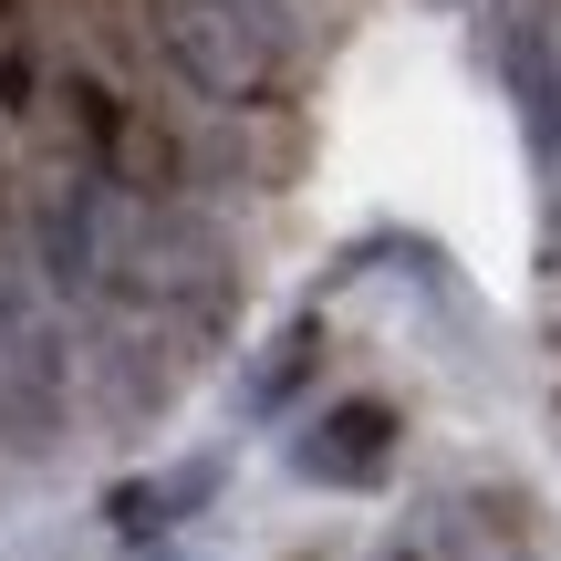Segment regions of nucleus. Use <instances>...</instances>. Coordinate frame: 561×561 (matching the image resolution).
I'll list each match as a JSON object with an SVG mask.
<instances>
[{
  "label": "nucleus",
  "mask_w": 561,
  "mask_h": 561,
  "mask_svg": "<svg viewBox=\"0 0 561 561\" xmlns=\"http://www.w3.org/2000/svg\"><path fill=\"white\" fill-rule=\"evenodd\" d=\"M157 42L198 94L219 104H261L280 83V21L271 0H157Z\"/></svg>",
  "instance_id": "obj_1"
},
{
  "label": "nucleus",
  "mask_w": 561,
  "mask_h": 561,
  "mask_svg": "<svg viewBox=\"0 0 561 561\" xmlns=\"http://www.w3.org/2000/svg\"><path fill=\"white\" fill-rule=\"evenodd\" d=\"M53 437H62V354L21 312V291H0V447L42 458Z\"/></svg>",
  "instance_id": "obj_2"
},
{
  "label": "nucleus",
  "mask_w": 561,
  "mask_h": 561,
  "mask_svg": "<svg viewBox=\"0 0 561 561\" xmlns=\"http://www.w3.org/2000/svg\"><path fill=\"white\" fill-rule=\"evenodd\" d=\"M500 83H510V104H520V125H530V146L541 157H561V32L541 11H500Z\"/></svg>",
  "instance_id": "obj_4"
},
{
  "label": "nucleus",
  "mask_w": 561,
  "mask_h": 561,
  "mask_svg": "<svg viewBox=\"0 0 561 561\" xmlns=\"http://www.w3.org/2000/svg\"><path fill=\"white\" fill-rule=\"evenodd\" d=\"M208 479H219V468H208V458L167 468V479H125L115 500H104V520H115L125 541H146V530H178L187 510H208Z\"/></svg>",
  "instance_id": "obj_5"
},
{
  "label": "nucleus",
  "mask_w": 561,
  "mask_h": 561,
  "mask_svg": "<svg viewBox=\"0 0 561 561\" xmlns=\"http://www.w3.org/2000/svg\"><path fill=\"white\" fill-rule=\"evenodd\" d=\"M312 364H322V322H291V333H280L271 354L250 364V405H261V416H271V405H291Z\"/></svg>",
  "instance_id": "obj_6"
},
{
  "label": "nucleus",
  "mask_w": 561,
  "mask_h": 561,
  "mask_svg": "<svg viewBox=\"0 0 561 561\" xmlns=\"http://www.w3.org/2000/svg\"><path fill=\"white\" fill-rule=\"evenodd\" d=\"M396 437H405V426H396L385 396H343V405H322V416L291 437V468L322 479V489H375L385 458H396Z\"/></svg>",
  "instance_id": "obj_3"
}]
</instances>
